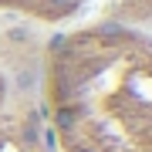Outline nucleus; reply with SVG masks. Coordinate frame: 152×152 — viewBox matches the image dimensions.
<instances>
[{
  "label": "nucleus",
  "instance_id": "1",
  "mask_svg": "<svg viewBox=\"0 0 152 152\" xmlns=\"http://www.w3.org/2000/svg\"><path fill=\"white\" fill-rule=\"evenodd\" d=\"M37 88L54 152H152V31L129 20L58 31Z\"/></svg>",
  "mask_w": 152,
  "mask_h": 152
},
{
  "label": "nucleus",
  "instance_id": "2",
  "mask_svg": "<svg viewBox=\"0 0 152 152\" xmlns=\"http://www.w3.org/2000/svg\"><path fill=\"white\" fill-rule=\"evenodd\" d=\"M91 0H0V14L27 17L37 24H64L78 17Z\"/></svg>",
  "mask_w": 152,
  "mask_h": 152
},
{
  "label": "nucleus",
  "instance_id": "3",
  "mask_svg": "<svg viewBox=\"0 0 152 152\" xmlns=\"http://www.w3.org/2000/svg\"><path fill=\"white\" fill-rule=\"evenodd\" d=\"M10 105V81H7V75L0 71V112Z\"/></svg>",
  "mask_w": 152,
  "mask_h": 152
}]
</instances>
